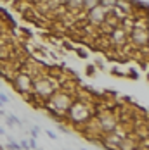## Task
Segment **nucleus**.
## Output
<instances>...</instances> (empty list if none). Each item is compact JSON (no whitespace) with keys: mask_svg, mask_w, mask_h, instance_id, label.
Instances as JSON below:
<instances>
[{"mask_svg":"<svg viewBox=\"0 0 149 150\" xmlns=\"http://www.w3.org/2000/svg\"><path fill=\"white\" fill-rule=\"evenodd\" d=\"M130 40L137 47H148V28H134L130 31Z\"/></svg>","mask_w":149,"mask_h":150,"instance_id":"6","label":"nucleus"},{"mask_svg":"<svg viewBox=\"0 0 149 150\" xmlns=\"http://www.w3.org/2000/svg\"><path fill=\"white\" fill-rule=\"evenodd\" d=\"M109 40L113 45H123L127 42V31L121 30V28H115L109 33Z\"/></svg>","mask_w":149,"mask_h":150,"instance_id":"7","label":"nucleus"},{"mask_svg":"<svg viewBox=\"0 0 149 150\" xmlns=\"http://www.w3.org/2000/svg\"><path fill=\"white\" fill-rule=\"evenodd\" d=\"M62 45L66 47V48H68V50H74V47L71 45V43H68V42H64V43H62Z\"/></svg>","mask_w":149,"mask_h":150,"instance_id":"18","label":"nucleus"},{"mask_svg":"<svg viewBox=\"0 0 149 150\" xmlns=\"http://www.w3.org/2000/svg\"><path fill=\"white\" fill-rule=\"evenodd\" d=\"M64 4L68 5V9H69V11H74V12L83 9V2H82V0H66Z\"/></svg>","mask_w":149,"mask_h":150,"instance_id":"8","label":"nucleus"},{"mask_svg":"<svg viewBox=\"0 0 149 150\" xmlns=\"http://www.w3.org/2000/svg\"><path fill=\"white\" fill-rule=\"evenodd\" d=\"M0 135H4V136H5V129H4L2 126H0Z\"/></svg>","mask_w":149,"mask_h":150,"instance_id":"19","label":"nucleus"},{"mask_svg":"<svg viewBox=\"0 0 149 150\" xmlns=\"http://www.w3.org/2000/svg\"><path fill=\"white\" fill-rule=\"evenodd\" d=\"M28 147H30V150H37L38 149V145H37V138H30V140H28Z\"/></svg>","mask_w":149,"mask_h":150,"instance_id":"12","label":"nucleus"},{"mask_svg":"<svg viewBox=\"0 0 149 150\" xmlns=\"http://www.w3.org/2000/svg\"><path fill=\"white\" fill-rule=\"evenodd\" d=\"M30 135H31V138H38V135H40V128L38 126H33L30 129Z\"/></svg>","mask_w":149,"mask_h":150,"instance_id":"11","label":"nucleus"},{"mask_svg":"<svg viewBox=\"0 0 149 150\" xmlns=\"http://www.w3.org/2000/svg\"><path fill=\"white\" fill-rule=\"evenodd\" d=\"M0 150H5V147H4V145H0Z\"/></svg>","mask_w":149,"mask_h":150,"instance_id":"22","label":"nucleus"},{"mask_svg":"<svg viewBox=\"0 0 149 150\" xmlns=\"http://www.w3.org/2000/svg\"><path fill=\"white\" fill-rule=\"evenodd\" d=\"M0 116H2V117H4V116H5V114H4V110H2V109H0Z\"/></svg>","mask_w":149,"mask_h":150,"instance_id":"21","label":"nucleus"},{"mask_svg":"<svg viewBox=\"0 0 149 150\" xmlns=\"http://www.w3.org/2000/svg\"><path fill=\"white\" fill-rule=\"evenodd\" d=\"M0 102L2 104H9V97L5 93H2V91H0Z\"/></svg>","mask_w":149,"mask_h":150,"instance_id":"13","label":"nucleus"},{"mask_svg":"<svg viewBox=\"0 0 149 150\" xmlns=\"http://www.w3.org/2000/svg\"><path fill=\"white\" fill-rule=\"evenodd\" d=\"M116 2H118V0H99V5H102L107 11H111V9L116 5Z\"/></svg>","mask_w":149,"mask_h":150,"instance_id":"9","label":"nucleus"},{"mask_svg":"<svg viewBox=\"0 0 149 150\" xmlns=\"http://www.w3.org/2000/svg\"><path fill=\"white\" fill-rule=\"evenodd\" d=\"M66 112L69 114V119L74 121V122H87V121L90 119V116H92L90 110H89V107H87V104H83V102H74V100Z\"/></svg>","mask_w":149,"mask_h":150,"instance_id":"1","label":"nucleus"},{"mask_svg":"<svg viewBox=\"0 0 149 150\" xmlns=\"http://www.w3.org/2000/svg\"><path fill=\"white\" fill-rule=\"evenodd\" d=\"M2 105H4V104H2V102H0V107H2Z\"/></svg>","mask_w":149,"mask_h":150,"instance_id":"23","label":"nucleus"},{"mask_svg":"<svg viewBox=\"0 0 149 150\" xmlns=\"http://www.w3.org/2000/svg\"><path fill=\"white\" fill-rule=\"evenodd\" d=\"M82 2H83V9H85V11H89V9L95 7V5L99 4V0H82Z\"/></svg>","mask_w":149,"mask_h":150,"instance_id":"10","label":"nucleus"},{"mask_svg":"<svg viewBox=\"0 0 149 150\" xmlns=\"http://www.w3.org/2000/svg\"><path fill=\"white\" fill-rule=\"evenodd\" d=\"M94 71H95V67H94V66H89V67L85 69V73H87L89 76H92V74H94Z\"/></svg>","mask_w":149,"mask_h":150,"instance_id":"15","label":"nucleus"},{"mask_svg":"<svg viewBox=\"0 0 149 150\" xmlns=\"http://www.w3.org/2000/svg\"><path fill=\"white\" fill-rule=\"evenodd\" d=\"M45 135L49 136L50 140H56V138H57V135H56V133H52V131H45Z\"/></svg>","mask_w":149,"mask_h":150,"instance_id":"16","label":"nucleus"},{"mask_svg":"<svg viewBox=\"0 0 149 150\" xmlns=\"http://www.w3.org/2000/svg\"><path fill=\"white\" fill-rule=\"evenodd\" d=\"M37 150H42V149H37Z\"/></svg>","mask_w":149,"mask_h":150,"instance_id":"24","label":"nucleus"},{"mask_svg":"<svg viewBox=\"0 0 149 150\" xmlns=\"http://www.w3.org/2000/svg\"><path fill=\"white\" fill-rule=\"evenodd\" d=\"M56 2H57V4H64V2H66V0H56Z\"/></svg>","mask_w":149,"mask_h":150,"instance_id":"20","label":"nucleus"},{"mask_svg":"<svg viewBox=\"0 0 149 150\" xmlns=\"http://www.w3.org/2000/svg\"><path fill=\"white\" fill-rule=\"evenodd\" d=\"M54 91H56V88H54V85L49 78H38V79L33 81V93H37L44 100L50 98Z\"/></svg>","mask_w":149,"mask_h":150,"instance_id":"2","label":"nucleus"},{"mask_svg":"<svg viewBox=\"0 0 149 150\" xmlns=\"http://www.w3.org/2000/svg\"><path fill=\"white\" fill-rule=\"evenodd\" d=\"M128 74H130V78H132V79H139V76H137V73H135L134 69H130V71H128Z\"/></svg>","mask_w":149,"mask_h":150,"instance_id":"17","label":"nucleus"},{"mask_svg":"<svg viewBox=\"0 0 149 150\" xmlns=\"http://www.w3.org/2000/svg\"><path fill=\"white\" fill-rule=\"evenodd\" d=\"M107 9L102 7V5H95V7H92L87 11V17H89V23L90 24H94V26H101L102 23L106 21V16H107Z\"/></svg>","mask_w":149,"mask_h":150,"instance_id":"5","label":"nucleus"},{"mask_svg":"<svg viewBox=\"0 0 149 150\" xmlns=\"http://www.w3.org/2000/svg\"><path fill=\"white\" fill-rule=\"evenodd\" d=\"M118 124V117L115 116V112L111 110H102L97 116V126L101 129V133H109L115 129V126Z\"/></svg>","mask_w":149,"mask_h":150,"instance_id":"3","label":"nucleus"},{"mask_svg":"<svg viewBox=\"0 0 149 150\" xmlns=\"http://www.w3.org/2000/svg\"><path fill=\"white\" fill-rule=\"evenodd\" d=\"M76 50V54L80 55V57H83V59H87V52H83V50H80V48H74Z\"/></svg>","mask_w":149,"mask_h":150,"instance_id":"14","label":"nucleus"},{"mask_svg":"<svg viewBox=\"0 0 149 150\" xmlns=\"http://www.w3.org/2000/svg\"><path fill=\"white\" fill-rule=\"evenodd\" d=\"M14 86L17 88V91H19V93H23V95L33 93V78H31L30 74H26V73L16 74Z\"/></svg>","mask_w":149,"mask_h":150,"instance_id":"4","label":"nucleus"}]
</instances>
